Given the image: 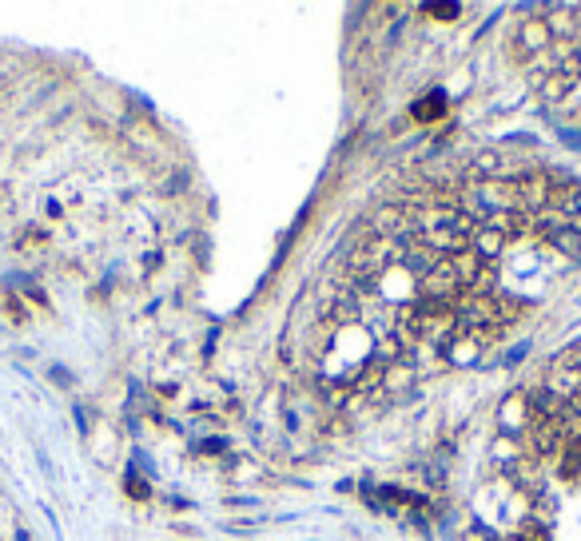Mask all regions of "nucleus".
I'll use <instances>...</instances> for the list:
<instances>
[{"instance_id": "obj_1", "label": "nucleus", "mask_w": 581, "mask_h": 541, "mask_svg": "<svg viewBox=\"0 0 581 541\" xmlns=\"http://www.w3.org/2000/svg\"><path fill=\"white\" fill-rule=\"evenodd\" d=\"M458 299H462V283H458V271H454L451 259H438V267L414 283V303L454 307Z\"/></svg>"}, {"instance_id": "obj_2", "label": "nucleus", "mask_w": 581, "mask_h": 541, "mask_svg": "<svg viewBox=\"0 0 581 541\" xmlns=\"http://www.w3.org/2000/svg\"><path fill=\"white\" fill-rule=\"evenodd\" d=\"M542 8H545V5H542ZM550 44H554V36H550V28H545L542 13L525 16L522 25H518V32H514V48H518V57H522V60L542 57V52L550 48Z\"/></svg>"}, {"instance_id": "obj_3", "label": "nucleus", "mask_w": 581, "mask_h": 541, "mask_svg": "<svg viewBox=\"0 0 581 541\" xmlns=\"http://www.w3.org/2000/svg\"><path fill=\"white\" fill-rule=\"evenodd\" d=\"M498 426H502V434H514V438H522L525 430L534 426V411H530V394H510L506 402L498 406Z\"/></svg>"}, {"instance_id": "obj_4", "label": "nucleus", "mask_w": 581, "mask_h": 541, "mask_svg": "<svg viewBox=\"0 0 581 541\" xmlns=\"http://www.w3.org/2000/svg\"><path fill=\"white\" fill-rule=\"evenodd\" d=\"M506 172H514V163L502 148H478L474 160H470V168H466L470 180H502Z\"/></svg>"}, {"instance_id": "obj_5", "label": "nucleus", "mask_w": 581, "mask_h": 541, "mask_svg": "<svg viewBox=\"0 0 581 541\" xmlns=\"http://www.w3.org/2000/svg\"><path fill=\"white\" fill-rule=\"evenodd\" d=\"M542 20H545V28H550L554 40L577 44V5H545Z\"/></svg>"}, {"instance_id": "obj_6", "label": "nucleus", "mask_w": 581, "mask_h": 541, "mask_svg": "<svg viewBox=\"0 0 581 541\" xmlns=\"http://www.w3.org/2000/svg\"><path fill=\"white\" fill-rule=\"evenodd\" d=\"M506 239H510L506 231L478 224V231H474V235H470V251H474V255H478V259L490 267V263H498V259H502V251H506Z\"/></svg>"}, {"instance_id": "obj_7", "label": "nucleus", "mask_w": 581, "mask_h": 541, "mask_svg": "<svg viewBox=\"0 0 581 541\" xmlns=\"http://www.w3.org/2000/svg\"><path fill=\"white\" fill-rule=\"evenodd\" d=\"M550 207L557 215H562V224L569 227H581V183H562V187H554V200Z\"/></svg>"}, {"instance_id": "obj_8", "label": "nucleus", "mask_w": 581, "mask_h": 541, "mask_svg": "<svg viewBox=\"0 0 581 541\" xmlns=\"http://www.w3.org/2000/svg\"><path fill=\"white\" fill-rule=\"evenodd\" d=\"M486 342H490V335H458L451 347H446V359H451V367H474Z\"/></svg>"}, {"instance_id": "obj_9", "label": "nucleus", "mask_w": 581, "mask_h": 541, "mask_svg": "<svg viewBox=\"0 0 581 541\" xmlns=\"http://www.w3.org/2000/svg\"><path fill=\"white\" fill-rule=\"evenodd\" d=\"M414 382H419V370H414L407 359H402V362H390L387 374H382V390H379V394L394 399V394H407Z\"/></svg>"}, {"instance_id": "obj_10", "label": "nucleus", "mask_w": 581, "mask_h": 541, "mask_svg": "<svg viewBox=\"0 0 581 541\" xmlns=\"http://www.w3.org/2000/svg\"><path fill=\"white\" fill-rule=\"evenodd\" d=\"M518 458H525L522 438H514V434H498V438H494V446H490V462L506 470V466H514Z\"/></svg>"}, {"instance_id": "obj_11", "label": "nucleus", "mask_w": 581, "mask_h": 541, "mask_svg": "<svg viewBox=\"0 0 581 541\" xmlns=\"http://www.w3.org/2000/svg\"><path fill=\"white\" fill-rule=\"evenodd\" d=\"M550 247L557 251V255H565V259H581V227H569V224H562L554 231L550 239Z\"/></svg>"}, {"instance_id": "obj_12", "label": "nucleus", "mask_w": 581, "mask_h": 541, "mask_svg": "<svg viewBox=\"0 0 581 541\" xmlns=\"http://www.w3.org/2000/svg\"><path fill=\"white\" fill-rule=\"evenodd\" d=\"M574 84H577V80H565L562 72H554V76H545V80L538 84V92H542L545 104H565L569 92H574Z\"/></svg>"}, {"instance_id": "obj_13", "label": "nucleus", "mask_w": 581, "mask_h": 541, "mask_svg": "<svg viewBox=\"0 0 581 541\" xmlns=\"http://www.w3.org/2000/svg\"><path fill=\"white\" fill-rule=\"evenodd\" d=\"M442 108H446V96L442 92H431L426 100L414 104V120H438V116H442Z\"/></svg>"}, {"instance_id": "obj_14", "label": "nucleus", "mask_w": 581, "mask_h": 541, "mask_svg": "<svg viewBox=\"0 0 581 541\" xmlns=\"http://www.w3.org/2000/svg\"><path fill=\"white\" fill-rule=\"evenodd\" d=\"M426 16H442V20H454L458 16V5H422Z\"/></svg>"}, {"instance_id": "obj_15", "label": "nucleus", "mask_w": 581, "mask_h": 541, "mask_svg": "<svg viewBox=\"0 0 581 541\" xmlns=\"http://www.w3.org/2000/svg\"><path fill=\"white\" fill-rule=\"evenodd\" d=\"M128 494H136L140 502H148V485H144V478H136V473H128Z\"/></svg>"}, {"instance_id": "obj_16", "label": "nucleus", "mask_w": 581, "mask_h": 541, "mask_svg": "<svg viewBox=\"0 0 581 541\" xmlns=\"http://www.w3.org/2000/svg\"><path fill=\"white\" fill-rule=\"evenodd\" d=\"M562 143H569L574 151H581V131H574V128H562Z\"/></svg>"}, {"instance_id": "obj_17", "label": "nucleus", "mask_w": 581, "mask_h": 541, "mask_svg": "<svg viewBox=\"0 0 581 541\" xmlns=\"http://www.w3.org/2000/svg\"><path fill=\"white\" fill-rule=\"evenodd\" d=\"M577 68H581V44H577Z\"/></svg>"}, {"instance_id": "obj_18", "label": "nucleus", "mask_w": 581, "mask_h": 541, "mask_svg": "<svg viewBox=\"0 0 581 541\" xmlns=\"http://www.w3.org/2000/svg\"><path fill=\"white\" fill-rule=\"evenodd\" d=\"M514 541H518V537H514Z\"/></svg>"}]
</instances>
